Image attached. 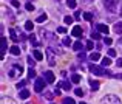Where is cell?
Listing matches in <instances>:
<instances>
[{"mask_svg": "<svg viewBox=\"0 0 122 104\" xmlns=\"http://www.w3.org/2000/svg\"><path fill=\"white\" fill-rule=\"evenodd\" d=\"M28 78H30V79L36 78V70H34L33 67H30V70H28Z\"/></svg>", "mask_w": 122, "mask_h": 104, "instance_id": "24", "label": "cell"}, {"mask_svg": "<svg viewBox=\"0 0 122 104\" xmlns=\"http://www.w3.org/2000/svg\"><path fill=\"white\" fill-rule=\"evenodd\" d=\"M51 104H53V103H51Z\"/></svg>", "mask_w": 122, "mask_h": 104, "instance_id": "51", "label": "cell"}, {"mask_svg": "<svg viewBox=\"0 0 122 104\" xmlns=\"http://www.w3.org/2000/svg\"><path fill=\"white\" fill-rule=\"evenodd\" d=\"M119 44H121V47H122V37L119 39Z\"/></svg>", "mask_w": 122, "mask_h": 104, "instance_id": "49", "label": "cell"}, {"mask_svg": "<svg viewBox=\"0 0 122 104\" xmlns=\"http://www.w3.org/2000/svg\"><path fill=\"white\" fill-rule=\"evenodd\" d=\"M114 78H116V79H122V73H121V75H116Z\"/></svg>", "mask_w": 122, "mask_h": 104, "instance_id": "47", "label": "cell"}, {"mask_svg": "<svg viewBox=\"0 0 122 104\" xmlns=\"http://www.w3.org/2000/svg\"><path fill=\"white\" fill-rule=\"evenodd\" d=\"M63 22H65L66 25H71V23H73V17H71V16H65V19H63Z\"/></svg>", "mask_w": 122, "mask_h": 104, "instance_id": "32", "label": "cell"}, {"mask_svg": "<svg viewBox=\"0 0 122 104\" xmlns=\"http://www.w3.org/2000/svg\"><path fill=\"white\" fill-rule=\"evenodd\" d=\"M104 44H105V45H108V47H110V45L113 44V39H111V37H108V36H107V37L104 39Z\"/></svg>", "mask_w": 122, "mask_h": 104, "instance_id": "33", "label": "cell"}, {"mask_svg": "<svg viewBox=\"0 0 122 104\" xmlns=\"http://www.w3.org/2000/svg\"><path fill=\"white\" fill-rule=\"evenodd\" d=\"M66 6L74 9V8H76V0H66Z\"/></svg>", "mask_w": 122, "mask_h": 104, "instance_id": "28", "label": "cell"}, {"mask_svg": "<svg viewBox=\"0 0 122 104\" xmlns=\"http://www.w3.org/2000/svg\"><path fill=\"white\" fill-rule=\"evenodd\" d=\"M93 47H94L93 40H86V45H85V48H86V50H93Z\"/></svg>", "mask_w": 122, "mask_h": 104, "instance_id": "34", "label": "cell"}, {"mask_svg": "<svg viewBox=\"0 0 122 104\" xmlns=\"http://www.w3.org/2000/svg\"><path fill=\"white\" fill-rule=\"evenodd\" d=\"M46 59H48V64H50L51 67L56 64V54H54L53 48H46Z\"/></svg>", "mask_w": 122, "mask_h": 104, "instance_id": "6", "label": "cell"}, {"mask_svg": "<svg viewBox=\"0 0 122 104\" xmlns=\"http://www.w3.org/2000/svg\"><path fill=\"white\" fill-rule=\"evenodd\" d=\"M90 87H91L93 90H97L99 89V82H97V81H94V79H90Z\"/></svg>", "mask_w": 122, "mask_h": 104, "instance_id": "21", "label": "cell"}, {"mask_svg": "<svg viewBox=\"0 0 122 104\" xmlns=\"http://www.w3.org/2000/svg\"><path fill=\"white\" fill-rule=\"evenodd\" d=\"M22 75H23V67L20 64H12L8 69V78H11V79H19Z\"/></svg>", "mask_w": 122, "mask_h": 104, "instance_id": "1", "label": "cell"}, {"mask_svg": "<svg viewBox=\"0 0 122 104\" xmlns=\"http://www.w3.org/2000/svg\"><path fill=\"white\" fill-rule=\"evenodd\" d=\"M119 16H122V3H121V8H119Z\"/></svg>", "mask_w": 122, "mask_h": 104, "instance_id": "48", "label": "cell"}, {"mask_svg": "<svg viewBox=\"0 0 122 104\" xmlns=\"http://www.w3.org/2000/svg\"><path fill=\"white\" fill-rule=\"evenodd\" d=\"M57 33L65 34V33H66V28H65V27H59V28H57Z\"/></svg>", "mask_w": 122, "mask_h": 104, "instance_id": "41", "label": "cell"}, {"mask_svg": "<svg viewBox=\"0 0 122 104\" xmlns=\"http://www.w3.org/2000/svg\"><path fill=\"white\" fill-rule=\"evenodd\" d=\"M33 58L36 61H42V59H43V53H42L40 50H34L33 51Z\"/></svg>", "mask_w": 122, "mask_h": 104, "instance_id": "12", "label": "cell"}, {"mask_svg": "<svg viewBox=\"0 0 122 104\" xmlns=\"http://www.w3.org/2000/svg\"><path fill=\"white\" fill-rule=\"evenodd\" d=\"M82 48H83L82 42H74V44H73V50H74V51H81Z\"/></svg>", "mask_w": 122, "mask_h": 104, "instance_id": "19", "label": "cell"}, {"mask_svg": "<svg viewBox=\"0 0 122 104\" xmlns=\"http://www.w3.org/2000/svg\"><path fill=\"white\" fill-rule=\"evenodd\" d=\"M81 79H82V76H81V75H77V73H74L71 76V82L73 84H79V82H81Z\"/></svg>", "mask_w": 122, "mask_h": 104, "instance_id": "18", "label": "cell"}, {"mask_svg": "<svg viewBox=\"0 0 122 104\" xmlns=\"http://www.w3.org/2000/svg\"><path fill=\"white\" fill-rule=\"evenodd\" d=\"M74 93H76L77 96H83V95H85V92H83V89H76V90H74Z\"/></svg>", "mask_w": 122, "mask_h": 104, "instance_id": "36", "label": "cell"}, {"mask_svg": "<svg viewBox=\"0 0 122 104\" xmlns=\"http://www.w3.org/2000/svg\"><path fill=\"white\" fill-rule=\"evenodd\" d=\"M0 104H17V103H15L12 98H9V96H3L2 101H0Z\"/></svg>", "mask_w": 122, "mask_h": 104, "instance_id": "15", "label": "cell"}, {"mask_svg": "<svg viewBox=\"0 0 122 104\" xmlns=\"http://www.w3.org/2000/svg\"><path fill=\"white\" fill-rule=\"evenodd\" d=\"M45 96H46L48 99H51V98H53V96H54V93H50V92H48V93H45Z\"/></svg>", "mask_w": 122, "mask_h": 104, "instance_id": "45", "label": "cell"}, {"mask_svg": "<svg viewBox=\"0 0 122 104\" xmlns=\"http://www.w3.org/2000/svg\"><path fill=\"white\" fill-rule=\"evenodd\" d=\"M59 84H60V87H62V89L71 90V82H70V81H62V82H59Z\"/></svg>", "mask_w": 122, "mask_h": 104, "instance_id": "17", "label": "cell"}, {"mask_svg": "<svg viewBox=\"0 0 122 104\" xmlns=\"http://www.w3.org/2000/svg\"><path fill=\"white\" fill-rule=\"evenodd\" d=\"M91 39L99 40V39H101V33H99V31H93V33H91Z\"/></svg>", "mask_w": 122, "mask_h": 104, "instance_id": "26", "label": "cell"}, {"mask_svg": "<svg viewBox=\"0 0 122 104\" xmlns=\"http://www.w3.org/2000/svg\"><path fill=\"white\" fill-rule=\"evenodd\" d=\"M26 82H28V81H26V79H23V81H20V82H17V84H15V87H17V89L20 90V89H23V87L26 86Z\"/></svg>", "mask_w": 122, "mask_h": 104, "instance_id": "25", "label": "cell"}, {"mask_svg": "<svg viewBox=\"0 0 122 104\" xmlns=\"http://www.w3.org/2000/svg\"><path fill=\"white\" fill-rule=\"evenodd\" d=\"M45 89V78L42 79V78H36V81H34V92H43Z\"/></svg>", "mask_w": 122, "mask_h": 104, "instance_id": "5", "label": "cell"}, {"mask_svg": "<svg viewBox=\"0 0 122 104\" xmlns=\"http://www.w3.org/2000/svg\"><path fill=\"white\" fill-rule=\"evenodd\" d=\"M96 30H97L99 33H102V34H108L110 28H108L105 23H97V25H96Z\"/></svg>", "mask_w": 122, "mask_h": 104, "instance_id": "8", "label": "cell"}, {"mask_svg": "<svg viewBox=\"0 0 122 104\" xmlns=\"http://www.w3.org/2000/svg\"><path fill=\"white\" fill-rule=\"evenodd\" d=\"M74 17H76V19H81V11H76V12H74Z\"/></svg>", "mask_w": 122, "mask_h": 104, "instance_id": "46", "label": "cell"}, {"mask_svg": "<svg viewBox=\"0 0 122 104\" xmlns=\"http://www.w3.org/2000/svg\"><path fill=\"white\" fill-rule=\"evenodd\" d=\"M6 54V39L2 37V58Z\"/></svg>", "mask_w": 122, "mask_h": 104, "instance_id": "20", "label": "cell"}, {"mask_svg": "<svg viewBox=\"0 0 122 104\" xmlns=\"http://www.w3.org/2000/svg\"><path fill=\"white\" fill-rule=\"evenodd\" d=\"M104 8L107 9V11L110 12H117L119 9H117V3L114 2V0H104Z\"/></svg>", "mask_w": 122, "mask_h": 104, "instance_id": "3", "label": "cell"}, {"mask_svg": "<svg viewBox=\"0 0 122 104\" xmlns=\"http://www.w3.org/2000/svg\"><path fill=\"white\" fill-rule=\"evenodd\" d=\"M54 95H57V96H59L60 95V93H62V92H60V84H57V86H56V89H54Z\"/></svg>", "mask_w": 122, "mask_h": 104, "instance_id": "37", "label": "cell"}, {"mask_svg": "<svg viewBox=\"0 0 122 104\" xmlns=\"http://www.w3.org/2000/svg\"><path fill=\"white\" fill-rule=\"evenodd\" d=\"M90 67V71H91L93 75H96V76H113V73L111 71H108V70H105L104 67H99V65H96V64H91V65H88Z\"/></svg>", "mask_w": 122, "mask_h": 104, "instance_id": "2", "label": "cell"}, {"mask_svg": "<svg viewBox=\"0 0 122 104\" xmlns=\"http://www.w3.org/2000/svg\"><path fill=\"white\" fill-rule=\"evenodd\" d=\"M101 104H121V101H119V98L114 96V95H107L101 99Z\"/></svg>", "mask_w": 122, "mask_h": 104, "instance_id": "4", "label": "cell"}, {"mask_svg": "<svg viewBox=\"0 0 122 104\" xmlns=\"http://www.w3.org/2000/svg\"><path fill=\"white\" fill-rule=\"evenodd\" d=\"M99 59H101V53H97V51L90 54V61H93V62H97Z\"/></svg>", "mask_w": 122, "mask_h": 104, "instance_id": "16", "label": "cell"}, {"mask_svg": "<svg viewBox=\"0 0 122 104\" xmlns=\"http://www.w3.org/2000/svg\"><path fill=\"white\" fill-rule=\"evenodd\" d=\"M15 28H12V30H9V37H11L12 42H19V37H17V33H15Z\"/></svg>", "mask_w": 122, "mask_h": 104, "instance_id": "13", "label": "cell"}, {"mask_svg": "<svg viewBox=\"0 0 122 104\" xmlns=\"http://www.w3.org/2000/svg\"><path fill=\"white\" fill-rule=\"evenodd\" d=\"M77 58H79V59H81V61H85V59H86V54L83 53V51H81V53L77 54Z\"/></svg>", "mask_w": 122, "mask_h": 104, "instance_id": "40", "label": "cell"}, {"mask_svg": "<svg viewBox=\"0 0 122 104\" xmlns=\"http://www.w3.org/2000/svg\"><path fill=\"white\" fill-rule=\"evenodd\" d=\"M46 17H48L46 14H40L39 17L36 19V22H39V23H42V22H45V20H46Z\"/></svg>", "mask_w": 122, "mask_h": 104, "instance_id": "27", "label": "cell"}, {"mask_svg": "<svg viewBox=\"0 0 122 104\" xmlns=\"http://www.w3.org/2000/svg\"><path fill=\"white\" fill-rule=\"evenodd\" d=\"M26 61H28V64H30L31 67H34V64H36V59H34V58L28 56V58H26Z\"/></svg>", "mask_w": 122, "mask_h": 104, "instance_id": "35", "label": "cell"}, {"mask_svg": "<svg viewBox=\"0 0 122 104\" xmlns=\"http://www.w3.org/2000/svg\"><path fill=\"white\" fill-rule=\"evenodd\" d=\"M11 5L14 6V8H19V6H20V3H19L17 0H11Z\"/></svg>", "mask_w": 122, "mask_h": 104, "instance_id": "42", "label": "cell"}, {"mask_svg": "<svg viewBox=\"0 0 122 104\" xmlns=\"http://www.w3.org/2000/svg\"><path fill=\"white\" fill-rule=\"evenodd\" d=\"M63 104H76L74 99L70 98V96H66V98H63Z\"/></svg>", "mask_w": 122, "mask_h": 104, "instance_id": "30", "label": "cell"}, {"mask_svg": "<svg viewBox=\"0 0 122 104\" xmlns=\"http://www.w3.org/2000/svg\"><path fill=\"white\" fill-rule=\"evenodd\" d=\"M113 30H114L116 34H122V22H116L114 27H113Z\"/></svg>", "mask_w": 122, "mask_h": 104, "instance_id": "14", "label": "cell"}, {"mask_svg": "<svg viewBox=\"0 0 122 104\" xmlns=\"http://www.w3.org/2000/svg\"><path fill=\"white\" fill-rule=\"evenodd\" d=\"M116 65L117 67H122V58H119V59L116 61Z\"/></svg>", "mask_w": 122, "mask_h": 104, "instance_id": "44", "label": "cell"}, {"mask_svg": "<svg viewBox=\"0 0 122 104\" xmlns=\"http://www.w3.org/2000/svg\"><path fill=\"white\" fill-rule=\"evenodd\" d=\"M31 45H33V47H40V42H37V40H33V42H31Z\"/></svg>", "mask_w": 122, "mask_h": 104, "instance_id": "43", "label": "cell"}, {"mask_svg": "<svg viewBox=\"0 0 122 104\" xmlns=\"http://www.w3.org/2000/svg\"><path fill=\"white\" fill-rule=\"evenodd\" d=\"M71 34L74 36V37H82V34H83V30H82L81 27H79V25H76V27L71 30Z\"/></svg>", "mask_w": 122, "mask_h": 104, "instance_id": "9", "label": "cell"}, {"mask_svg": "<svg viewBox=\"0 0 122 104\" xmlns=\"http://www.w3.org/2000/svg\"><path fill=\"white\" fill-rule=\"evenodd\" d=\"M81 104H86V103H81Z\"/></svg>", "mask_w": 122, "mask_h": 104, "instance_id": "50", "label": "cell"}, {"mask_svg": "<svg viewBox=\"0 0 122 104\" xmlns=\"http://www.w3.org/2000/svg\"><path fill=\"white\" fill-rule=\"evenodd\" d=\"M43 78L46 79V82H48V84H53V82H54V79H56L54 73H53V71H50V70H46V71L43 73Z\"/></svg>", "mask_w": 122, "mask_h": 104, "instance_id": "7", "label": "cell"}, {"mask_svg": "<svg viewBox=\"0 0 122 104\" xmlns=\"http://www.w3.org/2000/svg\"><path fill=\"white\" fill-rule=\"evenodd\" d=\"M9 53H11L12 56H20V47H19V45H12V47L9 48Z\"/></svg>", "mask_w": 122, "mask_h": 104, "instance_id": "11", "label": "cell"}, {"mask_svg": "<svg viewBox=\"0 0 122 104\" xmlns=\"http://www.w3.org/2000/svg\"><path fill=\"white\" fill-rule=\"evenodd\" d=\"M107 54H108V58H114V56H116V51H114L113 48H110V50H108V53H107Z\"/></svg>", "mask_w": 122, "mask_h": 104, "instance_id": "39", "label": "cell"}, {"mask_svg": "<svg viewBox=\"0 0 122 104\" xmlns=\"http://www.w3.org/2000/svg\"><path fill=\"white\" fill-rule=\"evenodd\" d=\"M71 37H65V39H63V40H62V44L63 45H65V47H70V45H71Z\"/></svg>", "mask_w": 122, "mask_h": 104, "instance_id": "29", "label": "cell"}, {"mask_svg": "<svg viewBox=\"0 0 122 104\" xmlns=\"http://www.w3.org/2000/svg\"><path fill=\"white\" fill-rule=\"evenodd\" d=\"M25 8H26V11H33V9H34V5H33V3H31V2H28Z\"/></svg>", "mask_w": 122, "mask_h": 104, "instance_id": "38", "label": "cell"}, {"mask_svg": "<svg viewBox=\"0 0 122 104\" xmlns=\"http://www.w3.org/2000/svg\"><path fill=\"white\" fill-rule=\"evenodd\" d=\"M19 96H20L22 99H28V98L31 96V92H30L28 89H22L20 92H19Z\"/></svg>", "mask_w": 122, "mask_h": 104, "instance_id": "10", "label": "cell"}, {"mask_svg": "<svg viewBox=\"0 0 122 104\" xmlns=\"http://www.w3.org/2000/svg\"><path fill=\"white\" fill-rule=\"evenodd\" d=\"M83 19L88 20V22H91L93 20V14H91V12H85V14H83Z\"/></svg>", "mask_w": 122, "mask_h": 104, "instance_id": "31", "label": "cell"}, {"mask_svg": "<svg viewBox=\"0 0 122 104\" xmlns=\"http://www.w3.org/2000/svg\"><path fill=\"white\" fill-rule=\"evenodd\" d=\"M111 64V58H104L102 59V67H108Z\"/></svg>", "mask_w": 122, "mask_h": 104, "instance_id": "23", "label": "cell"}, {"mask_svg": "<svg viewBox=\"0 0 122 104\" xmlns=\"http://www.w3.org/2000/svg\"><path fill=\"white\" fill-rule=\"evenodd\" d=\"M25 30H26V31H33L34 30V25H33V22H31V20H28L26 23H25Z\"/></svg>", "mask_w": 122, "mask_h": 104, "instance_id": "22", "label": "cell"}]
</instances>
